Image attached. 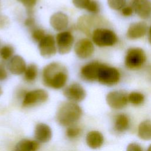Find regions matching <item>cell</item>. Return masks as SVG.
I'll return each mask as SVG.
<instances>
[{"label": "cell", "instance_id": "30", "mask_svg": "<svg viewBox=\"0 0 151 151\" xmlns=\"http://www.w3.org/2000/svg\"><path fill=\"white\" fill-rule=\"evenodd\" d=\"M91 0H72L74 5L79 9H85L90 3Z\"/></svg>", "mask_w": 151, "mask_h": 151}, {"label": "cell", "instance_id": "4", "mask_svg": "<svg viewBox=\"0 0 151 151\" xmlns=\"http://www.w3.org/2000/svg\"><path fill=\"white\" fill-rule=\"evenodd\" d=\"M146 57L145 51L140 48H129L126 54L124 63L126 67L130 70L140 68L145 63Z\"/></svg>", "mask_w": 151, "mask_h": 151}, {"label": "cell", "instance_id": "18", "mask_svg": "<svg viewBox=\"0 0 151 151\" xmlns=\"http://www.w3.org/2000/svg\"><path fill=\"white\" fill-rule=\"evenodd\" d=\"M104 141L103 134L97 130L90 131L86 137V142L87 146L93 149L101 147L104 143Z\"/></svg>", "mask_w": 151, "mask_h": 151}, {"label": "cell", "instance_id": "13", "mask_svg": "<svg viewBox=\"0 0 151 151\" xmlns=\"http://www.w3.org/2000/svg\"><path fill=\"white\" fill-rule=\"evenodd\" d=\"M132 7L133 11L142 19H147L151 16L150 0H133Z\"/></svg>", "mask_w": 151, "mask_h": 151}, {"label": "cell", "instance_id": "38", "mask_svg": "<svg viewBox=\"0 0 151 151\" xmlns=\"http://www.w3.org/2000/svg\"><path fill=\"white\" fill-rule=\"evenodd\" d=\"M2 94V90L1 87L0 86V96H1Z\"/></svg>", "mask_w": 151, "mask_h": 151}, {"label": "cell", "instance_id": "24", "mask_svg": "<svg viewBox=\"0 0 151 151\" xmlns=\"http://www.w3.org/2000/svg\"><path fill=\"white\" fill-rule=\"evenodd\" d=\"M14 53V47L11 45H5L0 48V57L3 60H9Z\"/></svg>", "mask_w": 151, "mask_h": 151}, {"label": "cell", "instance_id": "34", "mask_svg": "<svg viewBox=\"0 0 151 151\" xmlns=\"http://www.w3.org/2000/svg\"><path fill=\"white\" fill-rule=\"evenodd\" d=\"M121 12H122V14L124 16V17H129L130 16L133 11V9L132 8V6H125L124 8H123L121 9Z\"/></svg>", "mask_w": 151, "mask_h": 151}, {"label": "cell", "instance_id": "21", "mask_svg": "<svg viewBox=\"0 0 151 151\" xmlns=\"http://www.w3.org/2000/svg\"><path fill=\"white\" fill-rule=\"evenodd\" d=\"M39 143L37 140L22 139L17 144L15 151H37Z\"/></svg>", "mask_w": 151, "mask_h": 151}, {"label": "cell", "instance_id": "35", "mask_svg": "<svg viewBox=\"0 0 151 151\" xmlns=\"http://www.w3.org/2000/svg\"><path fill=\"white\" fill-rule=\"evenodd\" d=\"M8 22L9 21L6 17L0 15V28L5 27L8 25Z\"/></svg>", "mask_w": 151, "mask_h": 151}, {"label": "cell", "instance_id": "15", "mask_svg": "<svg viewBox=\"0 0 151 151\" xmlns=\"http://www.w3.org/2000/svg\"><path fill=\"white\" fill-rule=\"evenodd\" d=\"M50 23L55 31H64L68 25V17L62 12H57L51 15Z\"/></svg>", "mask_w": 151, "mask_h": 151}, {"label": "cell", "instance_id": "36", "mask_svg": "<svg viewBox=\"0 0 151 151\" xmlns=\"http://www.w3.org/2000/svg\"><path fill=\"white\" fill-rule=\"evenodd\" d=\"M148 40L149 41V43L151 44V26L149 28V35H148Z\"/></svg>", "mask_w": 151, "mask_h": 151}, {"label": "cell", "instance_id": "28", "mask_svg": "<svg viewBox=\"0 0 151 151\" xmlns=\"http://www.w3.org/2000/svg\"><path fill=\"white\" fill-rule=\"evenodd\" d=\"M86 10L92 14H97L100 11V5L96 0H91Z\"/></svg>", "mask_w": 151, "mask_h": 151}, {"label": "cell", "instance_id": "25", "mask_svg": "<svg viewBox=\"0 0 151 151\" xmlns=\"http://www.w3.org/2000/svg\"><path fill=\"white\" fill-rule=\"evenodd\" d=\"M81 133V128L75 124L68 126L65 132L66 136L70 139L77 138L80 136Z\"/></svg>", "mask_w": 151, "mask_h": 151}, {"label": "cell", "instance_id": "20", "mask_svg": "<svg viewBox=\"0 0 151 151\" xmlns=\"http://www.w3.org/2000/svg\"><path fill=\"white\" fill-rule=\"evenodd\" d=\"M137 135L142 140H151V120H145L139 124L137 128Z\"/></svg>", "mask_w": 151, "mask_h": 151}, {"label": "cell", "instance_id": "9", "mask_svg": "<svg viewBox=\"0 0 151 151\" xmlns=\"http://www.w3.org/2000/svg\"><path fill=\"white\" fill-rule=\"evenodd\" d=\"M63 94L68 101L76 103L83 101L86 96L85 89L78 83H73L65 87Z\"/></svg>", "mask_w": 151, "mask_h": 151}, {"label": "cell", "instance_id": "23", "mask_svg": "<svg viewBox=\"0 0 151 151\" xmlns=\"http://www.w3.org/2000/svg\"><path fill=\"white\" fill-rule=\"evenodd\" d=\"M128 101L133 106H140L145 101L144 95L137 91H133L128 94Z\"/></svg>", "mask_w": 151, "mask_h": 151}, {"label": "cell", "instance_id": "22", "mask_svg": "<svg viewBox=\"0 0 151 151\" xmlns=\"http://www.w3.org/2000/svg\"><path fill=\"white\" fill-rule=\"evenodd\" d=\"M38 73V70L37 65L34 63L29 64L27 66L24 73V79L27 83H32L37 78Z\"/></svg>", "mask_w": 151, "mask_h": 151}, {"label": "cell", "instance_id": "29", "mask_svg": "<svg viewBox=\"0 0 151 151\" xmlns=\"http://www.w3.org/2000/svg\"><path fill=\"white\" fill-rule=\"evenodd\" d=\"M21 3L25 8H27L28 12H31L32 9L36 5L37 0H17Z\"/></svg>", "mask_w": 151, "mask_h": 151}, {"label": "cell", "instance_id": "7", "mask_svg": "<svg viewBox=\"0 0 151 151\" xmlns=\"http://www.w3.org/2000/svg\"><path fill=\"white\" fill-rule=\"evenodd\" d=\"M106 102L114 110H121L128 104V94L122 90L110 91L106 96Z\"/></svg>", "mask_w": 151, "mask_h": 151}, {"label": "cell", "instance_id": "16", "mask_svg": "<svg viewBox=\"0 0 151 151\" xmlns=\"http://www.w3.org/2000/svg\"><path fill=\"white\" fill-rule=\"evenodd\" d=\"M147 29V24L145 22H133L129 27L126 35L128 38L130 40H136L145 36Z\"/></svg>", "mask_w": 151, "mask_h": 151}, {"label": "cell", "instance_id": "10", "mask_svg": "<svg viewBox=\"0 0 151 151\" xmlns=\"http://www.w3.org/2000/svg\"><path fill=\"white\" fill-rule=\"evenodd\" d=\"M54 37L51 34H46L38 42V50L41 55L45 58H48L56 54L57 45Z\"/></svg>", "mask_w": 151, "mask_h": 151}, {"label": "cell", "instance_id": "11", "mask_svg": "<svg viewBox=\"0 0 151 151\" xmlns=\"http://www.w3.org/2000/svg\"><path fill=\"white\" fill-rule=\"evenodd\" d=\"M76 55L80 59H87L92 56L94 47L91 40L88 38H81L77 41L74 47Z\"/></svg>", "mask_w": 151, "mask_h": 151}, {"label": "cell", "instance_id": "2", "mask_svg": "<svg viewBox=\"0 0 151 151\" xmlns=\"http://www.w3.org/2000/svg\"><path fill=\"white\" fill-rule=\"evenodd\" d=\"M83 114L81 107L76 103L65 101L61 103L57 111V122L63 126L74 125L81 118Z\"/></svg>", "mask_w": 151, "mask_h": 151}, {"label": "cell", "instance_id": "27", "mask_svg": "<svg viewBox=\"0 0 151 151\" xmlns=\"http://www.w3.org/2000/svg\"><path fill=\"white\" fill-rule=\"evenodd\" d=\"M126 0H107L109 6L114 10H120L125 6Z\"/></svg>", "mask_w": 151, "mask_h": 151}, {"label": "cell", "instance_id": "8", "mask_svg": "<svg viewBox=\"0 0 151 151\" xmlns=\"http://www.w3.org/2000/svg\"><path fill=\"white\" fill-rule=\"evenodd\" d=\"M55 41L58 52L65 54L70 52L73 48L74 37L70 31H61L57 34Z\"/></svg>", "mask_w": 151, "mask_h": 151}, {"label": "cell", "instance_id": "32", "mask_svg": "<svg viewBox=\"0 0 151 151\" xmlns=\"http://www.w3.org/2000/svg\"><path fill=\"white\" fill-rule=\"evenodd\" d=\"M24 24L27 27L29 28L31 30L36 27L35 19L31 16H29L27 18V19L25 20Z\"/></svg>", "mask_w": 151, "mask_h": 151}, {"label": "cell", "instance_id": "17", "mask_svg": "<svg viewBox=\"0 0 151 151\" xmlns=\"http://www.w3.org/2000/svg\"><path fill=\"white\" fill-rule=\"evenodd\" d=\"M34 136L38 142H48L52 137L51 129L47 124L42 123H38L35 127Z\"/></svg>", "mask_w": 151, "mask_h": 151}, {"label": "cell", "instance_id": "12", "mask_svg": "<svg viewBox=\"0 0 151 151\" xmlns=\"http://www.w3.org/2000/svg\"><path fill=\"white\" fill-rule=\"evenodd\" d=\"M101 64L98 61H91L84 65L80 70L81 78L88 82L97 80L99 70Z\"/></svg>", "mask_w": 151, "mask_h": 151}, {"label": "cell", "instance_id": "6", "mask_svg": "<svg viewBox=\"0 0 151 151\" xmlns=\"http://www.w3.org/2000/svg\"><path fill=\"white\" fill-rule=\"evenodd\" d=\"M48 98V93L45 90L35 89L24 94L22 104L24 107H32L45 102Z\"/></svg>", "mask_w": 151, "mask_h": 151}, {"label": "cell", "instance_id": "5", "mask_svg": "<svg viewBox=\"0 0 151 151\" xmlns=\"http://www.w3.org/2000/svg\"><path fill=\"white\" fill-rule=\"evenodd\" d=\"M120 78L119 70L113 67L101 64L98 74L97 81L105 86H113L118 83Z\"/></svg>", "mask_w": 151, "mask_h": 151}, {"label": "cell", "instance_id": "14", "mask_svg": "<svg viewBox=\"0 0 151 151\" xmlns=\"http://www.w3.org/2000/svg\"><path fill=\"white\" fill-rule=\"evenodd\" d=\"M7 67L11 74L19 76L24 73L27 65L22 57L15 55L9 60Z\"/></svg>", "mask_w": 151, "mask_h": 151}, {"label": "cell", "instance_id": "3", "mask_svg": "<svg viewBox=\"0 0 151 151\" xmlns=\"http://www.w3.org/2000/svg\"><path fill=\"white\" fill-rule=\"evenodd\" d=\"M91 38L93 42L101 47L112 46L117 41V37L114 32L104 28H97L94 29Z\"/></svg>", "mask_w": 151, "mask_h": 151}, {"label": "cell", "instance_id": "31", "mask_svg": "<svg viewBox=\"0 0 151 151\" xmlns=\"http://www.w3.org/2000/svg\"><path fill=\"white\" fill-rule=\"evenodd\" d=\"M126 151H143V149L139 143L132 142L127 145Z\"/></svg>", "mask_w": 151, "mask_h": 151}, {"label": "cell", "instance_id": "1", "mask_svg": "<svg viewBox=\"0 0 151 151\" xmlns=\"http://www.w3.org/2000/svg\"><path fill=\"white\" fill-rule=\"evenodd\" d=\"M68 70L62 64L52 62L45 65L42 71L44 85L53 89L64 87L68 80Z\"/></svg>", "mask_w": 151, "mask_h": 151}, {"label": "cell", "instance_id": "33", "mask_svg": "<svg viewBox=\"0 0 151 151\" xmlns=\"http://www.w3.org/2000/svg\"><path fill=\"white\" fill-rule=\"evenodd\" d=\"M8 77V72L4 63H0V81H4Z\"/></svg>", "mask_w": 151, "mask_h": 151}, {"label": "cell", "instance_id": "37", "mask_svg": "<svg viewBox=\"0 0 151 151\" xmlns=\"http://www.w3.org/2000/svg\"><path fill=\"white\" fill-rule=\"evenodd\" d=\"M146 151H151V144L149 146V147H147Z\"/></svg>", "mask_w": 151, "mask_h": 151}, {"label": "cell", "instance_id": "19", "mask_svg": "<svg viewBox=\"0 0 151 151\" xmlns=\"http://www.w3.org/2000/svg\"><path fill=\"white\" fill-rule=\"evenodd\" d=\"M130 124V118L126 114L121 113L115 116L113 127L117 132H124L129 128Z\"/></svg>", "mask_w": 151, "mask_h": 151}, {"label": "cell", "instance_id": "26", "mask_svg": "<svg viewBox=\"0 0 151 151\" xmlns=\"http://www.w3.org/2000/svg\"><path fill=\"white\" fill-rule=\"evenodd\" d=\"M31 35L32 39L36 42H39L46 35L45 31L40 28L35 27L31 30Z\"/></svg>", "mask_w": 151, "mask_h": 151}]
</instances>
